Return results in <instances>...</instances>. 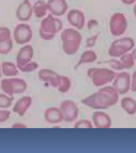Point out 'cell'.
<instances>
[{
    "instance_id": "6da1fadb",
    "label": "cell",
    "mask_w": 136,
    "mask_h": 153,
    "mask_svg": "<svg viewBox=\"0 0 136 153\" xmlns=\"http://www.w3.org/2000/svg\"><path fill=\"white\" fill-rule=\"evenodd\" d=\"M1 88L4 93L10 97L14 94L23 93L26 88V85L23 80L20 79H4L1 82Z\"/></svg>"
},
{
    "instance_id": "7a4b0ae2",
    "label": "cell",
    "mask_w": 136,
    "mask_h": 153,
    "mask_svg": "<svg viewBox=\"0 0 136 153\" xmlns=\"http://www.w3.org/2000/svg\"><path fill=\"white\" fill-rule=\"evenodd\" d=\"M131 76L128 73H119L113 83V88L119 94H125L131 89Z\"/></svg>"
},
{
    "instance_id": "3957f363",
    "label": "cell",
    "mask_w": 136,
    "mask_h": 153,
    "mask_svg": "<svg viewBox=\"0 0 136 153\" xmlns=\"http://www.w3.org/2000/svg\"><path fill=\"white\" fill-rule=\"evenodd\" d=\"M134 42L131 38H122L117 41L115 44L117 53L115 56L120 57L131 50L134 46Z\"/></svg>"
},
{
    "instance_id": "277c9868",
    "label": "cell",
    "mask_w": 136,
    "mask_h": 153,
    "mask_svg": "<svg viewBox=\"0 0 136 153\" xmlns=\"http://www.w3.org/2000/svg\"><path fill=\"white\" fill-rule=\"evenodd\" d=\"M120 106L123 109L130 115L136 113V101L131 97H124L120 101Z\"/></svg>"
},
{
    "instance_id": "5b68a950",
    "label": "cell",
    "mask_w": 136,
    "mask_h": 153,
    "mask_svg": "<svg viewBox=\"0 0 136 153\" xmlns=\"http://www.w3.org/2000/svg\"><path fill=\"white\" fill-rule=\"evenodd\" d=\"M30 104V99L28 97L20 98L16 102L13 108L14 113L18 114L19 116H22Z\"/></svg>"
},
{
    "instance_id": "8992f818",
    "label": "cell",
    "mask_w": 136,
    "mask_h": 153,
    "mask_svg": "<svg viewBox=\"0 0 136 153\" xmlns=\"http://www.w3.org/2000/svg\"><path fill=\"white\" fill-rule=\"evenodd\" d=\"M3 74L7 76H15L18 73L17 69L13 63H4L2 65Z\"/></svg>"
},
{
    "instance_id": "52a82bcc",
    "label": "cell",
    "mask_w": 136,
    "mask_h": 153,
    "mask_svg": "<svg viewBox=\"0 0 136 153\" xmlns=\"http://www.w3.org/2000/svg\"><path fill=\"white\" fill-rule=\"evenodd\" d=\"M120 62L123 69H129L134 65V58L132 55L127 54L121 57Z\"/></svg>"
},
{
    "instance_id": "ba28073f",
    "label": "cell",
    "mask_w": 136,
    "mask_h": 153,
    "mask_svg": "<svg viewBox=\"0 0 136 153\" xmlns=\"http://www.w3.org/2000/svg\"><path fill=\"white\" fill-rule=\"evenodd\" d=\"M13 97L0 93V108H8L11 106L13 100Z\"/></svg>"
},
{
    "instance_id": "9c48e42d",
    "label": "cell",
    "mask_w": 136,
    "mask_h": 153,
    "mask_svg": "<svg viewBox=\"0 0 136 153\" xmlns=\"http://www.w3.org/2000/svg\"><path fill=\"white\" fill-rule=\"evenodd\" d=\"M10 111L0 110V123L5 122L10 118Z\"/></svg>"
},
{
    "instance_id": "30bf717a",
    "label": "cell",
    "mask_w": 136,
    "mask_h": 153,
    "mask_svg": "<svg viewBox=\"0 0 136 153\" xmlns=\"http://www.w3.org/2000/svg\"><path fill=\"white\" fill-rule=\"evenodd\" d=\"M131 90L132 92H136V71L133 73L131 78Z\"/></svg>"
},
{
    "instance_id": "8fae6325",
    "label": "cell",
    "mask_w": 136,
    "mask_h": 153,
    "mask_svg": "<svg viewBox=\"0 0 136 153\" xmlns=\"http://www.w3.org/2000/svg\"><path fill=\"white\" fill-rule=\"evenodd\" d=\"M122 2L127 4H132L136 1V0H122Z\"/></svg>"
},
{
    "instance_id": "7c38bea8",
    "label": "cell",
    "mask_w": 136,
    "mask_h": 153,
    "mask_svg": "<svg viewBox=\"0 0 136 153\" xmlns=\"http://www.w3.org/2000/svg\"><path fill=\"white\" fill-rule=\"evenodd\" d=\"M132 56H133L134 58L136 60V49L134 50V51L132 52Z\"/></svg>"
},
{
    "instance_id": "4fadbf2b",
    "label": "cell",
    "mask_w": 136,
    "mask_h": 153,
    "mask_svg": "<svg viewBox=\"0 0 136 153\" xmlns=\"http://www.w3.org/2000/svg\"><path fill=\"white\" fill-rule=\"evenodd\" d=\"M135 8H134V12H135V14L136 16V4L135 5Z\"/></svg>"
},
{
    "instance_id": "5bb4252c",
    "label": "cell",
    "mask_w": 136,
    "mask_h": 153,
    "mask_svg": "<svg viewBox=\"0 0 136 153\" xmlns=\"http://www.w3.org/2000/svg\"><path fill=\"white\" fill-rule=\"evenodd\" d=\"M1 69H0V78L1 77Z\"/></svg>"
},
{
    "instance_id": "9a60e30c",
    "label": "cell",
    "mask_w": 136,
    "mask_h": 153,
    "mask_svg": "<svg viewBox=\"0 0 136 153\" xmlns=\"http://www.w3.org/2000/svg\"><path fill=\"white\" fill-rule=\"evenodd\" d=\"M0 88H1V87H0Z\"/></svg>"
}]
</instances>
